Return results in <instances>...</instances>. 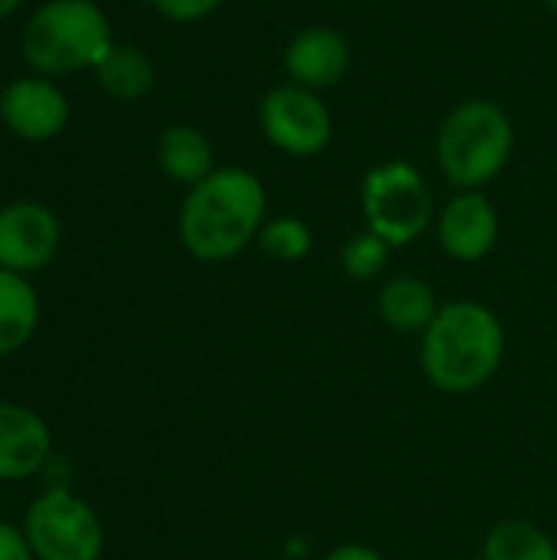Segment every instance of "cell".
Returning a JSON list of instances; mask_svg holds the SVG:
<instances>
[{
  "mask_svg": "<svg viewBox=\"0 0 557 560\" xmlns=\"http://www.w3.org/2000/svg\"><path fill=\"white\" fill-rule=\"evenodd\" d=\"M263 217V180L243 167H220L190 187L181 207V243L204 262H223L259 236Z\"/></svg>",
  "mask_w": 557,
  "mask_h": 560,
  "instance_id": "obj_1",
  "label": "cell"
},
{
  "mask_svg": "<svg viewBox=\"0 0 557 560\" xmlns=\"http://www.w3.org/2000/svg\"><path fill=\"white\" fill-rule=\"evenodd\" d=\"M506 335L499 318L476 302H453L423 331V371L446 394L483 387L502 364Z\"/></svg>",
  "mask_w": 557,
  "mask_h": 560,
  "instance_id": "obj_2",
  "label": "cell"
},
{
  "mask_svg": "<svg viewBox=\"0 0 557 560\" xmlns=\"http://www.w3.org/2000/svg\"><path fill=\"white\" fill-rule=\"evenodd\" d=\"M512 144L509 115L489 98H469L443 118L437 131V161L450 184L476 190L509 164Z\"/></svg>",
  "mask_w": 557,
  "mask_h": 560,
  "instance_id": "obj_3",
  "label": "cell"
},
{
  "mask_svg": "<svg viewBox=\"0 0 557 560\" xmlns=\"http://www.w3.org/2000/svg\"><path fill=\"white\" fill-rule=\"evenodd\" d=\"M108 49V20L89 0H49L23 30L26 62L53 75L98 66Z\"/></svg>",
  "mask_w": 557,
  "mask_h": 560,
  "instance_id": "obj_4",
  "label": "cell"
},
{
  "mask_svg": "<svg viewBox=\"0 0 557 560\" xmlns=\"http://www.w3.org/2000/svg\"><path fill=\"white\" fill-rule=\"evenodd\" d=\"M361 207H364L368 230L391 246L414 243L433 217V203L423 177L417 174V167L404 161L381 164L364 177Z\"/></svg>",
  "mask_w": 557,
  "mask_h": 560,
  "instance_id": "obj_5",
  "label": "cell"
},
{
  "mask_svg": "<svg viewBox=\"0 0 557 560\" xmlns=\"http://www.w3.org/2000/svg\"><path fill=\"white\" fill-rule=\"evenodd\" d=\"M23 535L39 560H95L102 555L95 512L66 489H49L30 505Z\"/></svg>",
  "mask_w": 557,
  "mask_h": 560,
  "instance_id": "obj_6",
  "label": "cell"
},
{
  "mask_svg": "<svg viewBox=\"0 0 557 560\" xmlns=\"http://www.w3.org/2000/svg\"><path fill=\"white\" fill-rule=\"evenodd\" d=\"M259 128L279 151L292 158H312L332 138V115L312 89L289 82L263 95Z\"/></svg>",
  "mask_w": 557,
  "mask_h": 560,
  "instance_id": "obj_7",
  "label": "cell"
},
{
  "mask_svg": "<svg viewBox=\"0 0 557 560\" xmlns=\"http://www.w3.org/2000/svg\"><path fill=\"white\" fill-rule=\"evenodd\" d=\"M59 243L53 213L39 203H10L0 210V269L33 272L43 269Z\"/></svg>",
  "mask_w": 557,
  "mask_h": 560,
  "instance_id": "obj_8",
  "label": "cell"
},
{
  "mask_svg": "<svg viewBox=\"0 0 557 560\" xmlns=\"http://www.w3.org/2000/svg\"><path fill=\"white\" fill-rule=\"evenodd\" d=\"M437 233H440V246L453 259L476 262V259H483L496 246L499 213H496L492 200L483 197L479 190H463L440 213Z\"/></svg>",
  "mask_w": 557,
  "mask_h": 560,
  "instance_id": "obj_9",
  "label": "cell"
},
{
  "mask_svg": "<svg viewBox=\"0 0 557 560\" xmlns=\"http://www.w3.org/2000/svg\"><path fill=\"white\" fill-rule=\"evenodd\" d=\"M282 66L295 85H305L315 92V89L335 85L348 72L351 49L341 33H335L328 26H309L289 39V46L282 52Z\"/></svg>",
  "mask_w": 557,
  "mask_h": 560,
  "instance_id": "obj_10",
  "label": "cell"
},
{
  "mask_svg": "<svg viewBox=\"0 0 557 560\" xmlns=\"http://www.w3.org/2000/svg\"><path fill=\"white\" fill-rule=\"evenodd\" d=\"M0 115L20 138L43 141L62 131L69 105L62 92L46 79H16L0 95Z\"/></svg>",
  "mask_w": 557,
  "mask_h": 560,
  "instance_id": "obj_11",
  "label": "cell"
},
{
  "mask_svg": "<svg viewBox=\"0 0 557 560\" xmlns=\"http://www.w3.org/2000/svg\"><path fill=\"white\" fill-rule=\"evenodd\" d=\"M49 456V427L26 407L0 404V479H26Z\"/></svg>",
  "mask_w": 557,
  "mask_h": 560,
  "instance_id": "obj_12",
  "label": "cell"
},
{
  "mask_svg": "<svg viewBox=\"0 0 557 560\" xmlns=\"http://www.w3.org/2000/svg\"><path fill=\"white\" fill-rule=\"evenodd\" d=\"M158 164L177 184H200L213 174V148L194 125H171L158 141Z\"/></svg>",
  "mask_w": 557,
  "mask_h": 560,
  "instance_id": "obj_13",
  "label": "cell"
},
{
  "mask_svg": "<svg viewBox=\"0 0 557 560\" xmlns=\"http://www.w3.org/2000/svg\"><path fill=\"white\" fill-rule=\"evenodd\" d=\"M378 308H381V318L397 331H427V325L440 312L433 289L414 276L391 279L378 295Z\"/></svg>",
  "mask_w": 557,
  "mask_h": 560,
  "instance_id": "obj_14",
  "label": "cell"
},
{
  "mask_svg": "<svg viewBox=\"0 0 557 560\" xmlns=\"http://www.w3.org/2000/svg\"><path fill=\"white\" fill-rule=\"evenodd\" d=\"M39 322V302L33 285L10 269H0V358L20 351Z\"/></svg>",
  "mask_w": 557,
  "mask_h": 560,
  "instance_id": "obj_15",
  "label": "cell"
},
{
  "mask_svg": "<svg viewBox=\"0 0 557 560\" xmlns=\"http://www.w3.org/2000/svg\"><path fill=\"white\" fill-rule=\"evenodd\" d=\"M95 72L102 89L121 102H135L154 85V66L138 46H112L95 66Z\"/></svg>",
  "mask_w": 557,
  "mask_h": 560,
  "instance_id": "obj_16",
  "label": "cell"
},
{
  "mask_svg": "<svg viewBox=\"0 0 557 560\" xmlns=\"http://www.w3.org/2000/svg\"><path fill=\"white\" fill-rule=\"evenodd\" d=\"M486 560H557V548L529 522H502L486 538Z\"/></svg>",
  "mask_w": 557,
  "mask_h": 560,
  "instance_id": "obj_17",
  "label": "cell"
},
{
  "mask_svg": "<svg viewBox=\"0 0 557 560\" xmlns=\"http://www.w3.org/2000/svg\"><path fill=\"white\" fill-rule=\"evenodd\" d=\"M259 246L269 256L292 262V259H302L312 249V230L295 217H279V220H269L259 230Z\"/></svg>",
  "mask_w": 557,
  "mask_h": 560,
  "instance_id": "obj_18",
  "label": "cell"
},
{
  "mask_svg": "<svg viewBox=\"0 0 557 560\" xmlns=\"http://www.w3.org/2000/svg\"><path fill=\"white\" fill-rule=\"evenodd\" d=\"M391 256V243H384L378 233H358L345 249H341V266L351 279H374Z\"/></svg>",
  "mask_w": 557,
  "mask_h": 560,
  "instance_id": "obj_19",
  "label": "cell"
},
{
  "mask_svg": "<svg viewBox=\"0 0 557 560\" xmlns=\"http://www.w3.org/2000/svg\"><path fill=\"white\" fill-rule=\"evenodd\" d=\"M167 20H177V23H190V20H200L207 13H213L223 0H151Z\"/></svg>",
  "mask_w": 557,
  "mask_h": 560,
  "instance_id": "obj_20",
  "label": "cell"
},
{
  "mask_svg": "<svg viewBox=\"0 0 557 560\" xmlns=\"http://www.w3.org/2000/svg\"><path fill=\"white\" fill-rule=\"evenodd\" d=\"M0 560H33V548L26 535H20L7 522H0Z\"/></svg>",
  "mask_w": 557,
  "mask_h": 560,
  "instance_id": "obj_21",
  "label": "cell"
},
{
  "mask_svg": "<svg viewBox=\"0 0 557 560\" xmlns=\"http://www.w3.org/2000/svg\"><path fill=\"white\" fill-rule=\"evenodd\" d=\"M325 560H384L378 551H371V548H361V545H345V548H338V551H332Z\"/></svg>",
  "mask_w": 557,
  "mask_h": 560,
  "instance_id": "obj_22",
  "label": "cell"
},
{
  "mask_svg": "<svg viewBox=\"0 0 557 560\" xmlns=\"http://www.w3.org/2000/svg\"><path fill=\"white\" fill-rule=\"evenodd\" d=\"M16 3H20V0H0V20H3V16H7V13L16 7Z\"/></svg>",
  "mask_w": 557,
  "mask_h": 560,
  "instance_id": "obj_23",
  "label": "cell"
},
{
  "mask_svg": "<svg viewBox=\"0 0 557 560\" xmlns=\"http://www.w3.org/2000/svg\"><path fill=\"white\" fill-rule=\"evenodd\" d=\"M545 3H548V7H552V10H557V0H545Z\"/></svg>",
  "mask_w": 557,
  "mask_h": 560,
  "instance_id": "obj_24",
  "label": "cell"
}]
</instances>
